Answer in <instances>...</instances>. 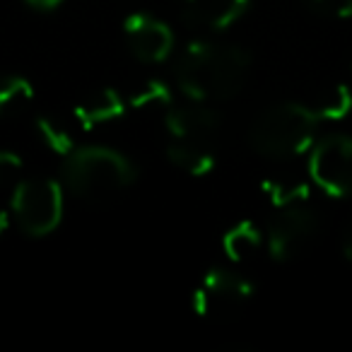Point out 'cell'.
I'll return each mask as SVG.
<instances>
[{"label": "cell", "instance_id": "cell-1", "mask_svg": "<svg viewBox=\"0 0 352 352\" xmlns=\"http://www.w3.org/2000/svg\"><path fill=\"white\" fill-rule=\"evenodd\" d=\"M251 73V54L241 46L198 39L184 49L174 68L176 87L196 102H227L244 89Z\"/></svg>", "mask_w": 352, "mask_h": 352}, {"label": "cell", "instance_id": "cell-2", "mask_svg": "<svg viewBox=\"0 0 352 352\" xmlns=\"http://www.w3.org/2000/svg\"><path fill=\"white\" fill-rule=\"evenodd\" d=\"M63 186L85 203H102L133 186L138 169L123 152L102 145L75 147L63 157Z\"/></svg>", "mask_w": 352, "mask_h": 352}, {"label": "cell", "instance_id": "cell-3", "mask_svg": "<svg viewBox=\"0 0 352 352\" xmlns=\"http://www.w3.org/2000/svg\"><path fill=\"white\" fill-rule=\"evenodd\" d=\"M321 118L311 107L297 102L275 104L265 109L249 131V145L270 160H289L314 145Z\"/></svg>", "mask_w": 352, "mask_h": 352}, {"label": "cell", "instance_id": "cell-4", "mask_svg": "<svg viewBox=\"0 0 352 352\" xmlns=\"http://www.w3.org/2000/svg\"><path fill=\"white\" fill-rule=\"evenodd\" d=\"M10 212L27 236H34V239L49 236L63 222L65 186L49 176L22 179L12 188Z\"/></svg>", "mask_w": 352, "mask_h": 352}, {"label": "cell", "instance_id": "cell-5", "mask_svg": "<svg viewBox=\"0 0 352 352\" xmlns=\"http://www.w3.org/2000/svg\"><path fill=\"white\" fill-rule=\"evenodd\" d=\"M254 297V283L230 268H210L191 292V309L206 321H225Z\"/></svg>", "mask_w": 352, "mask_h": 352}, {"label": "cell", "instance_id": "cell-6", "mask_svg": "<svg viewBox=\"0 0 352 352\" xmlns=\"http://www.w3.org/2000/svg\"><path fill=\"white\" fill-rule=\"evenodd\" d=\"M309 179L333 198L352 196V135H328L311 145Z\"/></svg>", "mask_w": 352, "mask_h": 352}, {"label": "cell", "instance_id": "cell-7", "mask_svg": "<svg viewBox=\"0 0 352 352\" xmlns=\"http://www.w3.org/2000/svg\"><path fill=\"white\" fill-rule=\"evenodd\" d=\"M318 232V212L309 203L278 208V215L265 230V246L273 261L287 263L297 258Z\"/></svg>", "mask_w": 352, "mask_h": 352}, {"label": "cell", "instance_id": "cell-8", "mask_svg": "<svg viewBox=\"0 0 352 352\" xmlns=\"http://www.w3.org/2000/svg\"><path fill=\"white\" fill-rule=\"evenodd\" d=\"M128 51L140 63H164L174 51V32L164 20L147 12L128 15L123 22Z\"/></svg>", "mask_w": 352, "mask_h": 352}, {"label": "cell", "instance_id": "cell-9", "mask_svg": "<svg viewBox=\"0 0 352 352\" xmlns=\"http://www.w3.org/2000/svg\"><path fill=\"white\" fill-rule=\"evenodd\" d=\"M220 113L208 102L188 99L186 104H171L164 111V128L171 140L208 142L220 131Z\"/></svg>", "mask_w": 352, "mask_h": 352}, {"label": "cell", "instance_id": "cell-10", "mask_svg": "<svg viewBox=\"0 0 352 352\" xmlns=\"http://www.w3.org/2000/svg\"><path fill=\"white\" fill-rule=\"evenodd\" d=\"M251 0H182V17L201 32H225L244 17Z\"/></svg>", "mask_w": 352, "mask_h": 352}, {"label": "cell", "instance_id": "cell-11", "mask_svg": "<svg viewBox=\"0 0 352 352\" xmlns=\"http://www.w3.org/2000/svg\"><path fill=\"white\" fill-rule=\"evenodd\" d=\"M128 97H123L118 89L113 87H99L92 94L82 99L75 107V123L82 128L85 133L94 131V128L109 126V123L118 121L126 116L128 111Z\"/></svg>", "mask_w": 352, "mask_h": 352}, {"label": "cell", "instance_id": "cell-12", "mask_svg": "<svg viewBox=\"0 0 352 352\" xmlns=\"http://www.w3.org/2000/svg\"><path fill=\"white\" fill-rule=\"evenodd\" d=\"M166 160L179 171L188 176H208L215 169V155L203 142H186V140H171L166 147Z\"/></svg>", "mask_w": 352, "mask_h": 352}, {"label": "cell", "instance_id": "cell-13", "mask_svg": "<svg viewBox=\"0 0 352 352\" xmlns=\"http://www.w3.org/2000/svg\"><path fill=\"white\" fill-rule=\"evenodd\" d=\"M265 244V234L258 230V225L244 220L225 232L222 236V251L232 263H246L251 261Z\"/></svg>", "mask_w": 352, "mask_h": 352}, {"label": "cell", "instance_id": "cell-14", "mask_svg": "<svg viewBox=\"0 0 352 352\" xmlns=\"http://www.w3.org/2000/svg\"><path fill=\"white\" fill-rule=\"evenodd\" d=\"M34 85L22 75L0 78V118H17L34 104Z\"/></svg>", "mask_w": 352, "mask_h": 352}, {"label": "cell", "instance_id": "cell-15", "mask_svg": "<svg viewBox=\"0 0 352 352\" xmlns=\"http://www.w3.org/2000/svg\"><path fill=\"white\" fill-rule=\"evenodd\" d=\"M171 104H174V89L164 80H145L128 97V107L138 109V111H147V109H164L166 111Z\"/></svg>", "mask_w": 352, "mask_h": 352}, {"label": "cell", "instance_id": "cell-16", "mask_svg": "<svg viewBox=\"0 0 352 352\" xmlns=\"http://www.w3.org/2000/svg\"><path fill=\"white\" fill-rule=\"evenodd\" d=\"M261 191L268 196V201L275 208L309 203V184L299 182V179H265L261 184Z\"/></svg>", "mask_w": 352, "mask_h": 352}, {"label": "cell", "instance_id": "cell-17", "mask_svg": "<svg viewBox=\"0 0 352 352\" xmlns=\"http://www.w3.org/2000/svg\"><path fill=\"white\" fill-rule=\"evenodd\" d=\"M34 128H36V135L41 138V142H44L46 147H49L54 155L58 157H68L70 152L75 150V138L73 133L68 131V128L63 126L60 121H56V118L51 116H36L34 121Z\"/></svg>", "mask_w": 352, "mask_h": 352}, {"label": "cell", "instance_id": "cell-18", "mask_svg": "<svg viewBox=\"0 0 352 352\" xmlns=\"http://www.w3.org/2000/svg\"><path fill=\"white\" fill-rule=\"evenodd\" d=\"M314 111L321 121H340L352 111V92L347 85H333L318 97Z\"/></svg>", "mask_w": 352, "mask_h": 352}, {"label": "cell", "instance_id": "cell-19", "mask_svg": "<svg viewBox=\"0 0 352 352\" xmlns=\"http://www.w3.org/2000/svg\"><path fill=\"white\" fill-rule=\"evenodd\" d=\"M311 6L328 17H338V20L352 17V0H311Z\"/></svg>", "mask_w": 352, "mask_h": 352}, {"label": "cell", "instance_id": "cell-20", "mask_svg": "<svg viewBox=\"0 0 352 352\" xmlns=\"http://www.w3.org/2000/svg\"><path fill=\"white\" fill-rule=\"evenodd\" d=\"M22 171V157L17 152L0 150V184L10 182Z\"/></svg>", "mask_w": 352, "mask_h": 352}, {"label": "cell", "instance_id": "cell-21", "mask_svg": "<svg viewBox=\"0 0 352 352\" xmlns=\"http://www.w3.org/2000/svg\"><path fill=\"white\" fill-rule=\"evenodd\" d=\"M25 3L36 12H54L63 6L65 0H25Z\"/></svg>", "mask_w": 352, "mask_h": 352}, {"label": "cell", "instance_id": "cell-22", "mask_svg": "<svg viewBox=\"0 0 352 352\" xmlns=\"http://www.w3.org/2000/svg\"><path fill=\"white\" fill-rule=\"evenodd\" d=\"M10 220H12V212H10V208H0V236L6 234L8 230H10Z\"/></svg>", "mask_w": 352, "mask_h": 352}, {"label": "cell", "instance_id": "cell-23", "mask_svg": "<svg viewBox=\"0 0 352 352\" xmlns=\"http://www.w3.org/2000/svg\"><path fill=\"white\" fill-rule=\"evenodd\" d=\"M342 249H345L347 261H350V263H352V230H350V234L345 236V244H342Z\"/></svg>", "mask_w": 352, "mask_h": 352}]
</instances>
